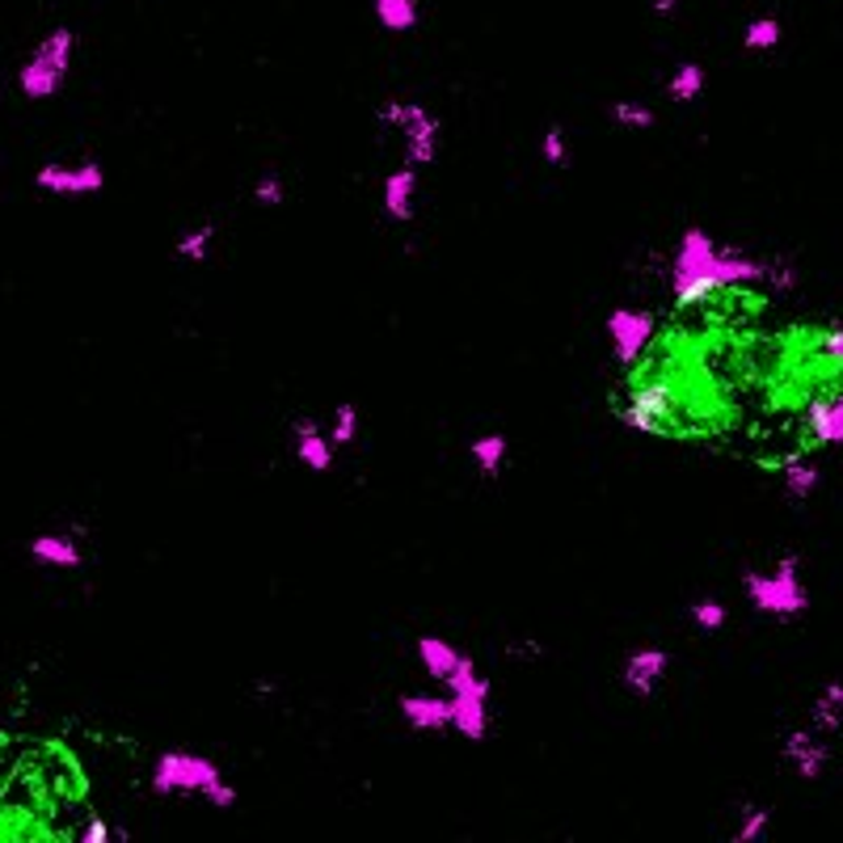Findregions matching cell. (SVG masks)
<instances>
[{
	"label": "cell",
	"instance_id": "cell-6",
	"mask_svg": "<svg viewBox=\"0 0 843 843\" xmlns=\"http://www.w3.org/2000/svg\"><path fill=\"white\" fill-rule=\"evenodd\" d=\"M212 781H219V763L198 755V751H161L152 763V793L157 797L203 793Z\"/></svg>",
	"mask_w": 843,
	"mask_h": 843
},
{
	"label": "cell",
	"instance_id": "cell-16",
	"mask_svg": "<svg viewBox=\"0 0 843 843\" xmlns=\"http://www.w3.org/2000/svg\"><path fill=\"white\" fill-rule=\"evenodd\" d=\"M296 456L312 472H329L333 468V438H329V431H321V422L296 418Z\"/></svg>",
	"mask_w": 843,
	"mask_h": 843
},
{
	"label": "cell",
	"instance_id": "cell-2",
	"mask_svg": "<svg viewBox=\"0 0 843 843\" xmlns=\"http://www.w3.org/2000/svg\"><path fill=\"white\" fill-rule=\"evenodd\" d=\"M742 591L755 612L776 616V620H797L810 612V591L801 582V557H793V552H785L772 570L742 573Z\"/></svg>",
	"mask_w": 843,
	"mask_h": 843
},
{
	"label": "cell",
	"instance_id": "cell-31",
	"mask_svg": "<svg viewBox=\"0 0 843 843\" xmlns=\"http://www.w3.org/2000/svg\"><path fill=\"white\" fill-rule=\"evenodd\" d=\"M203 797H207V801H212L216 810H232V806L241 801V793H237V785H228L224 776H219V781H212V785L203 789Z\"/></svg>",
	"mask_w": 843,
	"mask_h": 843
},
{
	"label": "cell",
	"instance_id": "cell-20",
	"mask_svg": "<svg viewBox=\"0 0 843 843\" xmlns=\"http://www.w3.org/2000/svg\"><path fill=\"white\" fill-rule=\"evenodd\" d=\"M372 13L388 34H409L422 22V4L418 0H372Z\"/></svg>",
	"mask_w": 843,
	"mask_h": 843
},
{
	"label": "cell",
	"instance_id": "cell-30",
	"mask_svg": "<svg viewBox=\"0 0 843 843\" xmlns=\"http://www.w3.org/2000/svg\"><path fill=\"white\" fill-rule=\"evenodd\" d=\"M540 157H545V164H552V169H566V164H570V139H566L561 127H548L545 132V139H540Z\"/></svg>",
	"mask_w": 843,
	"mask_h": 843
},
{
	"label": "cell",
	"instance_id": "cell-29",
	"mask_svg": "<svg viewBox=\"0 0 843 843\" xmlns=\"http://www.w3.org/2000/svg\"><path fill=\"white\" fill-rule=\"evenodd\" d=\"M763 283H767L772 292L789 296V292H797L801 274H797V266H793V262H785V258H772V262H767V274H763Z\"/></svg>",
	"mask_w": 843,
	"mask_h": 843
},
{
	"label": "cell",
	"instance_id": "cell-21",
	"mask_svg": "<svg viewBox=\"0 0 843 843\" xmlns=\"http://www.w3.org/2000/svg\"><path fill=\"white\" fill-rule=\"evenodd\" d=\"M705 81H708L705 68L687 59V64H680V68L671 72V81H667V98H671V102H680V106H687V102H696V98L705 93Z\"/></svg>",
	"mask_w": 843,
	"mask_h": 843
},
{
	"label": "cell",
	"instance_id": "cell-34",
	"mask_svg": "<svg viewBox=\"0 0 843 843\" xmlns=\"http://www.w3.org/2000/svg\"><path fill=\"white\" fill-rule=\"evenodd\" d=\"M822 351L831 354L835 363H843V329H831V333H827V342H822Z\"/></svg>",
	"mask_w": 843,
	"mask_h": 843
},
{
	"label": "cell",
	"instance_id": "cell-9",
	"mask_svg": "<svg viewBox=\"0 0 843 843\" xmlns=\"http://www.w3.org/2000/svg\"><path fill=\"white\" fill-rule=\"evenodd\" d=\"M34 186L47 194H64V198H81V194H102L106 191V169L98 161H77V164H43L34 173Z\"/></svg>",
	"mask_w": 843,
	"mask_h": 843
},
{
	"label": "cell",
	"instance_id": "cell-32",
	"mask_svg": "<svg viewBox=\"0 0 843 843\" xmlns=\"http://www.w3.org/2000/svg\"><path fill=\"white\" fill-rule=\"evenodd\" d=\"M81 840L84 843H106V840H114V831H110V822L102 814H89V822H84V831H81Z\"/></svg>",
	"mask_w": 843,
	"mask_h": 843
},
{
	"label": "cell",
	"instance_id": "cell-26",
	"mask_svg": "<svg viewBox=\"0 0 843 843\" xmlns=\"http://www.w3.org/2000/svg\"><path fill=\"white\" fill-rule=\"evenodd\" d=\"M687 616H692V625L700 628V633H721L726 620H730L726 603H717V599H696V603L687 607Z\"/></svg>",
	"mask_w": 843,
	"mask_h": 843
},
{
	"label": "cell",
	"instance_id": "cell-11",
	"mask_svg": "<svg viewBox=\"0 0 843 843\" xmlns=\"http://www.w3.org/2000/svg\"><path fill=\"white\" fill-rule=\"evenodd\" d=\"M667 671H671V653L658 650V646H637L620 667V680L637 700H650L658 683L667 680Z\"/></svg>",
	"mask_w": 843,
	"mask_h": 843
},
{
	"label": "cell",
	"instance_id": "cell-1",
	"mask_svg": "<svg viewBox=\"0 0 843 843\" xmlns=\"http://www.w3.org/2000/svg\"><path fill=\"white\" fill-rule=\"evenodd\" d=\"M767 274V262L747 253L738 246H717L708 228H696L687 224L675 241V253H671V299L680 308H692V304H705L708 296H717L721 287H751V283H763Z\"/></svg>",
	"mask_w": 843,
	"mask_h": 843
},
{
	"label": "cell",
	"instance_id": "cell-7",
	"mask_svg": "<svg viewBox=\"0 0 843 843\" xmlns=\"http://www.w3.org/2000/svg\"><path fill=\"white\" fill-rule=\"evenodd\" d=\"M658 338V312L650 308H612L607 312V342L620 367H633Z\"/></svg>",
	"mask_w": 843,
	"mask_h": 843
},
{
	"label": "cell",
	"instance_id": "cell-27",
	"mask_svg": "<svg viewBox=\"0 0 843 843\" xmlns=\"http://www.w3.org/2000/svg\"><path fill=\"white\" fill-rule=\"evenodd\" d=\"M329 438H333V447H351L354 438H358V409L351 401H342V406L333 409V418H329Z\"/></svg>",
	"mask_w": 843,
	"mask_h": 843
},
{
	"label": "cell",
	"instance_id": "cell-22",
	"mask_svg": "<svg viewBox=\"0 0 843 843\" xmlns=\"http://www.w3.org/2000/svg\"><path fill=\"white\" fill-rule=\"evenodd\" d=\"M212 249H216V224H198V228H186V232L178 237L173 253H178L182 262H207Z\"/></svg>",
	"mask_w": 843,
	"mask_h": 843
},
{
	"label": "cell",
	"instance_id": "cell-13",
	"mask_svg": "<svg viewBox=\"0 0 843 843\" xmlns=\"http://www.w3.org/2000/svg\"><path fill=\"white\" fill-rule=\"evenodd\" d=\"M806 431L822 447H843V388L835 392H818L806 406Z\"/></svg>",
	"mask_w": 843,
	"mask_h": 843
},
{
	"label": "cell",
	"instance_id": "cell-24",
	"mask_svg": "<svg viewBox=\"0 0 843 843\" xmlns=\"http://www.w3.org/2000/svg\"><path fill=\"white\" fill-rule=\"evenodd\" d=\"M612 123L625 127V132H653L658 127V114L646 102H612Z\"/></svg>",
	"mask_w": 843,
	"mask_h": 843
},
{
	"label": "cell",
	"instance_id": "cell-15",
	"mask_svg": "<svg viewBox=\"0 0 843 843\" xmlns=\"http://www.w3.org/2000/svg\"><path fill=\"white\" fill-rule=\"evenodd\" d=\"M413 653H418V662H422V671L431 675L435 683H447L456 671L464 667V658L468 653L456 650L447 637H418V646H413Z\"/></svg>",
	"mask_w": 843,
	"mask_h": 843
},
{
	"label": "cell",
	"instance_id": "cell-28",
	"mask_svg": "<svg viewBox=\"0 0 843 843\" xmlns=\"http://www.w3.org/2000/svg\"><path fill=\"white\" fill-rule=\"evenodd\" d=\"M253 203H258V207H271V212L283 207V203H287V182H283L278 173H262V178L253 182Z\"/></svg>",
	"mask_w": 843,
	"mask_h": 843
},
{
	"label": "cell",
	"instance_id": "cell-23",
	"mask_svg": "<svg viewBox=\"0 0 843 843\" xmlns=\"http://www.w3.org/2000/svg\"><path fill=\"white\" fill-rule=\"evenodd\" d=\"M781 38H785V30H781L776 18H751L747 30H742V47L747 52H776Z\"/></svg>",
	"mask_w": 843,
	"mask_h": 843
},
{
	"label": "cell",
	"instance_id": "cell-12",
	"mask_svg": "<svg viewBox=\"0 0 843 843\" xmlns=\"http://www.w3.org/2000/svg\"><path fill=\"white\" fill-rule=\"evenodd\" d=\"M401 721L418 734H447L452 730V696H435V692H409L397 700Z\"/></svg>",
	"mask_w": 843,
	"mask_h": 843
},
{
	"label": "cell",
	"instance_id": "cell-19",
	"mask_svg": "<svg viewBox=\"0 0 843 843\" xmlns=\"http://www.w3.org/2000/svg\"><path fill=\"white\" fill-rule=\"evenodd\" d=\"M781 481H785V493L793 502H806V498H814L822 472H818V464L810 456H789L781 464Z\"/></svg>",
	"mask_w": 843,
	"mask_h": 843
},
{
	"label": "cell",
	"instance_id": "cell-35",
	"mask_svg": "<svg viewBox=\"0 0 843 843\" xmlns=\"http://www.w3.org/2000/svg\"><path fill=\"white\" fill-rule=\"evenodd\" d=\"M687 0H650V9L658 13V18H675Z\"/></svg>",
	"mask_w": 843,
	"mask_h": 843
},
{
	"label": "cell",
	"instance_id": "cell-8",
	"mask_svg": "<svg viewBox=\"0 0 843 843\" xmlns=\"http://www.w3.org/2000/svg\"><path fill=\"white\" fill-rule=\"evenodd\" d=\"M671 413H675V392L667 384L650 380L628 392V401L620 406V422L637 435H658L671 422Z\"/></svg>",
	"mask_w": 843,
	"mask_h": 843
},
{
	"label": "cell",
	"instance_id": "cell-14",
	"mask_svg": "<svg viewBox=\"0 0 843 843\" xmlns=\"http://www.w3.org/2000/svg\"><path fill=\"white\" fill-rule=\"evenodd\" d=\"M380 203H384V216L392 219V224H409V219H413V207H418V164L406 161L401 169H392V173L384 178Z\"/></svg>",
	"mask_w": 843,
	"mask_h": 843
},
{
	"label": "cell",
	"instance_id": "cell-5",
	"mask_svg": "<svg viewBox=\"0 0 843 843\" xmlns=\"http://www.w3.org/2000/svg\"><path fill=\"white\" fill-rule=\"evenodd\" d=\"M380 127L397 132L406 144V161L409 164H435L438 161V139H443V123H438L431 110L422 102H384L380 106Z\"/></svg>",
	"mask_w": 843,
	"mask_h": 843
},
{
	"label": "cell",
	"instance_id": "cell-33",
	"mask_svg": "<svg viewBox=\"0 0 843 843\" xmlns=\"http://www.w3.org/2000/svg\"><path fill=\"white\" fill-rule=\"evenodd\" d=\"M814 700H822L827 708H835V713H843V680H831L822 692H818Z\"/></svg>",
	"mask_w": 843,
	"mask_h": 843
},
{
	"label": "cell",
	"instance_id": "cell-3",
	"mask_svg": "<svg viewBox=\"0 0 843 843\" xmlns=\"http://www.w3.org/2000/svg\"><path fill=\"white\" fill-rule=\"evenodd\" d=\"M72 59H77V34H72V30L55 26L52 34H43L34 55L18 68L22 98H30V102L55 98V93L64 89V81H68V72H72Z\"/></svg>",
	"mask_w": 843,
	"mask_h": 843
},
{
	"label": "cell",
	"instance_id": "cell-18",
	"mask_svg": "<svg viewBox=\"0 0 843 843\" xmlns=\"http://www.w3.org/2000/svg\"><path fill=\"white\" fill-rule=\"evenodd\" d=\"M468 456H472L477 472H481L486 481H498V477H502V468H506V460H511V438L498 435V431H490V435H477L472 443H468Z\"/></svg>",
	"mask_w": 843,
	"mask_h": 843
},
{
	"label": "cell",
	"instance_id": "cell-17",
	"mask_svg": "<svg viewBox=\"0 0 843 843\" xmlns=\"http://www.w3.org/2000/svg\"><path fill=\"white\" fill-rule=\"evenodd\" d=\"M30 557H34L38 566H52V570H77L84 561L81 545H77L72 536H64V532L34 536V540H30Z\"/></svg>",
	"mask_w": 843,
	"mask_h": 843
},
{
	"label": "cell",
	"instance_id": "cell-25",
	"mask_svg": "<svg viewBox=\"0 0 843 843\" xmlns=\"http://www.w3.org/2000/svg\"><path fill=\"white\" fill-rule=\"evenodd\" d=\"M767 827H772V810H763V806H747L730 840L734 843H760L763 835H767Z\"/></svg>",
	"mask_w": 843,
	"mask_h": 843
},
{
	"label": "cell",
	"instance_id": "cell-10",
	"mask_svg": "<svg viewBox=\"0 0 843 843\" xmlns=\"http://www.w3.org/2000/svg\"><path fill=\"white\" fill-rule=\"evenodd\" d=\"M781 755H785V763L793 767V776H797V781H806V785L822 781V776H827V767H831V747H827L814 730H806V726L785 734V742H781Z\"/></svg>",
	"mask_w": 843,
	"mask_h": 843
},
{
	"label": "cell",
	"instance_id": "cell-4",
	"mask_svg": "<svg viewBox=\"0 0 843 843\" xmlns=\"http://www.w3.org/2000/svg\"><path fill=\"white\" fill-rule=\"evenodd\" d=\"M443 687L452 696V730L468 742H486L490 738V680L477 671V662L464 658V667Z\"/></svg>",
	"mask_w": 843,
	"mask_h": 843
}]
</instances>
